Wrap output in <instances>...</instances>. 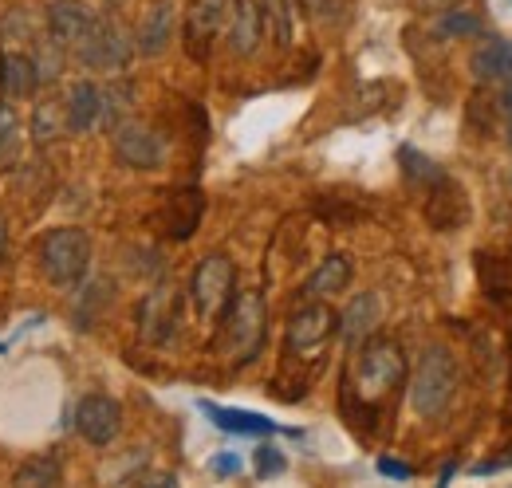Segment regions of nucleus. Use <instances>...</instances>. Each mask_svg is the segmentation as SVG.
<instances>
[{
	"label": "nucleus",
	"mask_w": 512,
	"mask_h": 488,
	"mask_svg": "<svg viewBox=\"0 0 512 488\" xmlns=\"http://www.w3.org/2000/svg\"><path fill=\"white\" fill-rule=\"evenodd\" d=\"M264 331H268V311L264 296L249 288L237 292L229 307L221 311V331H217V351H225L233 363H253L264 347Z\"/></svg>",
	"instance_id": "obj_1"
},
{
	"label": "nucleus",
	"mask_w": 512,
	"mask_h": 488,
	"mask_svg": "<svg viewBox=\"0 0 512 488\" xmlns=\"http://www.w3.org/2000/svg\"><path fill=\"white\" fill-rule=\"evenodd\" d=\"M406 378V359H402V347L394 339H383V335H371L355 359V394L363 402H379L390 390H398V382Z\"/></svg>",
	"instance_id": "obj_2"
},
{
	"label": "nucleus",
	"mask_w": 512,
	"mask_h": 488,
	"mask_svg": "<svg viewBox=\"0 0 512 488\" xmlns=\"http://www.w3.org/2000/svg\"><path fill=\"white\" fill-rule=\"evenodd\" d=\"M40 268L56 288H67V292L79 288L91 272V237L75 225L52 229L40 241Z\"/></svg>",
	"instance_id": "obj_3"
},
{
	"label": "nucleus",
	"mask_w": 512,
	"mask_h": 488,
	"mask_svg": "<svg viewBox=\"0 0 512 488\" xmlns=\"http://www.w3.org/2000/svg\"><path fill=\"white\" fill-rule=\"evenodd\" d=\"M457 394V363L446 347H426L414 382H410V402L422 418H438Z\"/></svg>",
	"instance_id": "obj_4"
},
{
	"label": "nucleus",
	"mask_w": 512,
	"mask_h": 488,
	"mask_svg": "<svg viewBox=\"0 0 512 488\" xmlns=\"http://www.w3.org/2000/svg\"><path fill=\"white\" fill-rule=\"evenodd\" d=\"M237 296V268L225 252H209L190 276V300L197 319H221V311Z\"/></svg>",
	"instance_id": "obj_5"
},
{
	"label": "nucleus",
	"mask_w": 512,
	"mask_h": 488,
	"mask_svg": "<svg viewBox=\"0 0 512 488\" xmlns=\"http://www.w3.org/2000/svg\"><path fill=\"white\" fill-rule=\"evenodd\" d=\"M75 56H79L83 67H91V71L119 75V71L130 67V60H134V36L123 28V20H115V16H95V24H91V32H87V40H83V48H79Z\"/></svg>",
	"instance_id": "obj_6"
},
{
	"label": "nucleus",
	"mask_w": 512,
	"mask_h": 488,
	"mask_svg": "<svg viewBox=\"0 0 512 488\" xmlns=\"http://www.w3.org/2000/svg\"><path fill=\"white\" fill-rule=\"evenodd\" d=\"M229 12H233V0H193L186 8V20H182V44L193 60H209L217 36L225 32L229 24Z\"/></svg>",
	"instance_id": "obj_7"
},
{
	"label": "nucleus",
	"mask_w": 512,
	"mask_h": 488,
	"mask_svg": "<svg viewBox=\"0 0 512 488\" xmlns=\"http://www.w3.org/2000/svg\"><path fill=\"white\" fill-rule=\"evenodd\" d=\"M111 142H115V158L130 166V170H158L166 162V142L158 130L142 126V122H119L111 130Z\"/></svg>",
	"instance_id": "obj_8"
},
{
	"label": "nucleus",
	"mask_w": 512,
	"mask_h": 488,
	"mask_svg": "<svg viewBox=\"0 0 512 488\" xmlns=\"http://www.w3.org/2000/svg\"><path fill=\"white\" fill-rule=\"evenodd\" d=\"M75 429L87 445L107 449L123 433V406L107 394H83L75 406Z\"/></svg>",
	"instance_id": "obj_9"
},
{
	"label": "nucleus",
	"mask_w": 512,
	"mask_h": 488,
	"mask_svg": "<svg viewBox=\"0 0 512 488\" xmlns=\"http://www.w3.org/2000/svg\"><path fill=\"white\" fill-rule=\"evenodd\" d=\"M335 311L323 304V300H308V304H300L292 311V319H288V351H296V355H312V351H320L323 343L335 335Z\"/></svg>",
	"instance_id": "obj_10"
},
{
	"label": "nucleus",
	"mask_w": 512,
	"mask_h": 488,
	"mask_svg": "<svg viewBox=\"0 0 512 488\" xmlns=\"http://www.w3.org/2000/svg\"><path fill=\"white\" fill-rule=\"evenodd\" d=\"M178 292L170 284H158L142 304H138V331L146 343H166L178 331Z\"/></svg>",
	"instance_id": "obj_11"
},
{
	"label": "nucleus",
	"mask_w": 512,
	"mask_h": 488,
	"mask_svg": "<svg viewBox=\"0 0 512 488\" xmlns=\"http://www.w3.org/2000/svg\"><path fill=\"white\" fill-rule=\"evenodd\" d=\"M95 8H87L83 0H56V4H48V32H52V40L64 48V52H79L83 48V40H87V32H91V24H95Z\"/></svg>",
	"instance_id": "obj_12"
},
{
	"label": "nucleus",
	"mask_w": 512,
	"mask_h": 488,
	"mask_svg": "<svg viewBox=\"0 0 512 488\" xmlns=\"http://www.w3.org/2000/svg\"><path fill=\"white\" fill-rule=\"evenodd\" d=\"M379 315H383L379 296H375V292H359L351 304L343 307V315L335 319V331L343 335V343H347V347H363V343L375 335Z\"/></svg>",
	"instance_id": "obj_13"
},
{
	"label": "nucleus",
	"mask_w": 512,
	"mask_h": 488,
	"mask_svg": "<svg viewBox=\"0 0 512 488\" xmlns=\"http://www.w3.org/2000/svg\"><path fill=\"white\" fill-rule=\"evenodd\" d=\"M225 36H229L233 56H253L260 48V40H264V8H260V0H233Z\"/></svg>",
	"instance_id": "obj_14"
},
{
	"label": "nucleus",
	"mask_w": 512,
	"mask_h": 488,
	"mask_svg": "<svg viewBox=\"0 0 512 488\" xmlns=\"http://www.w3.org/2000/svg\"><path fill=\"white\" fill-rule=\"evenodd\" d=\"M469 71L477 83H501L512 79V44L505 36H481L469 52Z\"/></svg>",
	"instance_id": "obj_15"
},
{
	"label": "nucleus",
	"mask_w": 512,
	"mask_h": 488,
	"mask_svg": "<svg viewBox=\"0 0 512 488\" xmlns=\"http://www.w3.org/2000/svg\"><path fill=\"white\" fill-rule=\"evenodd\" d=\"M174 36V4L170 0H154L146 8V16L138 20V32H134V52L142 56H162L166 44Z\"/></svg>",
	"instance_id": "obj_16"
},
{
	"label": "nucleus",
	"mask_w": 512,
	"mask_h": 488,
	"mask_svg": "<svg viewBox=\"0 0 512 488\" xmlns=\"http://www.w3.org/2000/svg\"><path fill=\"white\" fill-rule=\"evenodd\" d=\"M99 111H103V95H99V83L91 79H75L71 91L64 99V119L71 134H87L95 122H99Z\"/></svg>",
	"instance_id": "obj_17"
},
{
	"label": "nucleus",
	"mask_w": 512,
	"mask_h": 488,
	"mask_svg": "<svg viewBox=\"0 0 512 488\" xmlns=\"http://www.w3.org/2000/svg\"><path fill=\"white\" fill-rule=\"evenodd\" d=\"M347 284H351V260L343 252H331V256H323L320 268L308 276L304 296L308 300H327V296H339Z\"/></svg>",
	"instance_id": "obj_18"
},
{
	"label": "nucleus",
	"mask_w": 512,
	"mask_h": 488,
	"mask_svg": "<svg viewBox=\"0 0 512 488\" xmlns=\"http://www.w3.org/2000/svg\"><path fill=\"white\" fill-rule=\"evenodd\" d=\"M201 410L209 414V422L225 433H245V437H268L276 433V422L264 418V414H249V410H229V406H213V402H201Z\"/></svg>",
	"instance_id": "obj_19"
},
{
	"label": "nucleus",
	"mask_w": 512,
	"mask_h": 488,
	"mask_svg": "<svg viewBox=\"0 0 512 488\" xmlns=\"http://www.w3.org/2000/svg\"><path fill=\"white\" fill-rule=\"evenodd\" d=\"M201 209H205V201H201L197 189H178L166 205V233L174 241H190L197 221H201Z\"/></svg>",
	"instance_id": "obj_20"
},
{
	"label": "nucleus",
	"mask_w": 512,
	"mask_h": 488,
	"mask_svg": "<svg viewBox=\"0 0 512 488\" xmlns=\"http://www.w3.org/2000/svg\"><path fill=\"white\" fill-rule=\"evenodd\" d=\"M0 91L4 99H28L40 91V75H36V63L32 56H4L0 63Z\"/></svg>",
	"instance_id": "obj_21"
},
{
	"label": "nucleus",
	"mask_w": 512,
	"mask_h": 488,
	"mask_svg": "<svg viewBox=\"0 0 512 488\" xmlns=\"http://www.w3.org/2000/svg\"><path fill=\"white\" fill-rule=\"evenodd\" d=\"M99 95H103L99 122H103L107 130H115L119 122L130 119V111H134V83H130V79H111L107 87H99Z\"/></svg>",
	"instance_id": "obj_22"
},
{
	"label": "nucleus",
	"mask_w": 512,
	"mask_h": 488,
	"mask_svg": "<svg viewBox=\"0 0 512 488\" xmlns=\"http://www.w3.org/2000/svg\"><path fill=\"white\" fill-rule=\"evenodd\" d=\"M434 36H442V40H461V36H485V20L477 16V12H469V8H449L442 12L438 20H434Z\"/></svg>",
	"instance_id": "obj_23"
},
{
	"label": "nucleus",
	"mask_w": 512,
	"mask_h": 488,
	"mask_svg": "<svg viewBox=\"0 0 512 488\" xmlns=\"http://www.w3.org/2000/svg\"><path fill=\"white\" fill-rule=\"evenodd\" d=\"M12 488H60V461L56 457H28L16 469Z\"/></svg>",
	"instance_id": "obj_24"
},
{
	"label": "nucleus",
	"mask_w": 512,
	"mask_h": 488,
	"mask_svg": "<svg viewBox=\"0 0 512 488\" xmlns=\"http://www.w3.org/2000/svg\"><path fill=\"white\" fill-rule=\"evenodd\" d=\"M24 150V122L12 103H0V166H16Z\"/></svg>",
	"instance_id": "obj_25"
},
{
	"label": "nucleus",
	"mask_w": 512,
	"mask_h": 488,
	"mask_svg": "<svg viewBox=\"0 0 512 488\" xmlns=\"http://www.w3.org/2000/svg\"><path fill=\"white\" fill-rule=\"evenodd\" d=\"M64 130H67V119L60 103H36V111H32V146L44 150V146H52Z\"/></svg>",
	"instance_id": "obj_26"
},
{
	"label": "nucleus",
	"mask_w": 512,
	"mask_h": 488,
	"mask_svg": "<svg viewBox=\"0 0 512 488\" xmlns=\"http://www.w3.org/2000/svg\"><path fill=\"white\" fill-rule=\"evenodd\" d=\"M402 174H406V182L410 185H422V189H430L434 182H442L446 174L438 170V162H430L426 154H418L414 146H402Z\"/></svg>",
	"instance_id": "obj_27"
},
{
	"label": "nucleus",
	"mask_w": 512,
	"mask_h": 488,
	"mask_svg": "<svg viewBox=\"0 0 512 488\" xmlns=\"http://www.w3.org/2000/svg\"><path fill=\"white\" fill-rule=\"evenodd\" d=\"M64 48H60V44H56V40H52V36H48V44H40V48H36V52H32V63H36V75H40V87H44V83H56V79H60V71H64Z\"/></svg>",
	"instance_id": "obj_28"
},
{
	"label": "nucleus",
	"mask_w": 512,
	"mask_h": 488,
	"mask_svg": "<svg viewBox=\"0 0 512 488\" xmlns=\"http://www.w3.org/2000/svg\"><path fill=\"white\" fill-rule=\"evenodd\" d=\"M292 4L296 0H264V28L276 32V44H288L292 40Z\"/></svg>",
	"instance_id": "obj_29"
},
{
	"label": "nucleus",
	"mask_w": 512,
	"mask_h": 488,
	"mask_svg": "<svg viewBox=\"0 0 512 488\" xmlns=\"http://www.w3.org/2000/svg\"><path fill=\"white\" fill-rule=\"evenodd\" d=\"M284 469H288V461H284V453L276 445H260L256 449V477L268 481V477H280Z\"/></svg>",
	"instance_id": "obj_30"
},
{
	"label": "nucleus",
	"mask_w": 512,
	"mask_h": 488,
	"mask_svg": "<svg viewBox=\"0 0 512 488\" xmlns=\"http://www.w3.org/2000/svg\"><path fill=\"white\" fill-rule=\"evenodd\" d=\"M379 473L390 477V481H410V477H414V469L402 465V461H394V457H379Z\"/></svg>",
	"instance_id": "obj_31"
},
{
	"label": "nucleus",
	"mask_w": 512,
	"mask_h": 488,
	"mask_svg": "<svg viewBox=\"0 0 512 488\" xmlns=\"http://www.w3.org/2000/svg\"><path fill=\"white\" fill-rule=\"evenodd\" d=\"M138 488H178V477L174 473H150Z\"/></svg>",
	"instance_id": "obj_32"
},
{
	"label": "nucleus",
	"mask_w": 512,
	"mask_h": 488,
	"mask_svg": "<svg viewBox=\"0 0 512 488\" xmlns=\"http://www.w3.org/2000/svg\"><path fill=\"white\" fill-rule=\"evenodd\" d=\"M213 473H221V477H229V473H241V461L237 457H213Z\"/></svg>",
	"instance_id": "obj_33"
},
{
	"label": "nucleus",
	"mask_w": 512,
	"mask_h": 488,
	"mask_svg": "<svg viewBox=\"0 0 512 488\" xmlns=\"http://www.w3.org/2000/svg\"><path fill=\"white\" fill-rule=\"evenodd\" d=\"M457 4H461V0H418V8L438 12V16H442V12H449V8H457Z\"/></svg>",
	"instance_id": "obj_34"
},
{
	"label": "nucleus",
	"mask_w": 512,
	"mask_h": 488,
	"mask_svg": "<svg viewBox=\"0 0 512 488\" xmlns=\"http://www.w3.org/2000/svg\"><path fill=\"white\" fill-rule=\"evenodd\" d=\"M501 107H505V122H509V142H512V87L505 91V103H501Z\"/></svg>",
	"instance_id": "obj_35"
},
{
	"label": "nucleus",
	"mask_w": 512,
	"mask_h": 488,
	"mask_svg": "<svg viewBox=\"0 0 512 488\" xmlns=\"http://www.w3.org/2000/svg\"><path fill=\"white\" fill-rule=\"evenodd\" d=\"M4 248H8V221H4V213H0V260H4Z\"/></svg>",
	"instance_id": "obj_36"
},
{
	"label": "nucleus",
	"mask_w": 512,
	"mask_h": 488,
	"mask_svg": "<svg viewBox=\"0 0 512 488\" xmlns=\"http://www.w3.org/2000/svg\"><path fill=\"white\" fill-rule=\"evenodd\" d=\"M0 63H4V56H0Z\"/></svg>",
	"instance_id": "obj_37"
}]
</instances>
